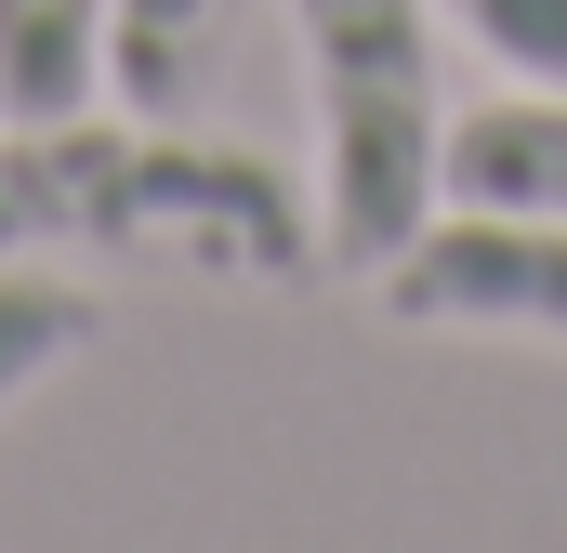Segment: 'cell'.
Listing matches in <instances>:
<instances>
[{
	"label": "cell",
	"instance_id": "1",
	"mask_svg": "<svg viewBox=\"0 0 567 553\" xmlns=\"http://www.w3.org/2000/svg\"><path fill=\"white\" fill-rule=\"evenodd\" d=\"M185 264V276H303L317 198L251 145H198L172 119H0V264Z\"/></svg>",
	"mask_w": 567,
	"mask_h": 553
},
{
	"label": "cell",
	"instance_id": "8",
	"mask_svg": "<svg viewBox=\"0 0 567 553\" xmlns=\"http://www.w3.org/2000/svg\"><path fill=\"white\" fill-rule=\"evenodd\" d=\"M502 80H528V93H567V0H435Z\"/></svg>",
	"mask_w": 567,
	"mask_h": 553
},
{
	"label": "cell",
	"instance_id": "6",
	"mask_svg": "<svg viewBox=\"0 0 567 553\" xmlns=\"http://www.w3.org/2000/svg\"><path fill=\"white\" fill-rule=\"evenodd\" d=\"M225 40H238V0H120L106 13V80H120V106L172 119V106L212 93Z\"/></svg>",
	"mask_w": 567,
	"mask_h": 553
},
{
	"label": "cell",
	"instance_id": "5",
	"mask_svg": "<svg viewBox=\"0 0 567 553\" xmlns=\"http://www.w3.org/2000/svg\"><path fill=\"white\" fill-rule=\"evenodd\" d=\"M120 0H0V119H80L106 93Z\"/></svg>",
	"mask_w": 567,
	"mask_h": 553
},
{
	"label": "cell",
	"instance_id": "2",
	"mask_svg": "<svg viewBox=\"0 0 567 553\" xmlns=\"http://www.w3.org/2000/svg\"><path fill=\"white\" fill-rule=\"evenodd\" d=\"M317 80V264L383 276L449 211L435 0H290Z\"/></svg>",
	"mask_w": 567,
	"mask_h": 553
},
{
	"label": "cell",
	"instance_id": "3",
	"mask_svg": "<svg viewBox=\"0 0 567 553\" xmlns=\"http://www.w3.org/2000/svg\"><path fill=\"white\" fill-rule=\"evenodd\" d=\"M396 330H502V343H567V211H475L449 198L396 264L370 276Z\"/></svg>",
	"mask_w": 567,
	"mask_h": 553
},
{
	"label": "cell",
	"instance_id": "7",
	"mask_svg": "<svg viewBox=\"0 0 567 553\" xmlns=\"http://www.w3.org/2000/svg\"><path fill=\"white\" fill-rule=\"evenodd\" d=\"M93 330H106V303H93L80 276H53V264H0V409H13L27 383H53L66 356H93Z\"/></svg>",
	"mask_w": 567,
	"mask_h": 553
},
{
	"label": "cell",
	"instance_id": "4",
	"mask_svg": "<svg viewBox=\"0 0 567 553\" xmlns=\"http://www.w3.org/2000/svg\"><path fill=\"white\" fill-rule=\"evenodd\" d=\"M449 198L475 211H567V93H502L449 119Z\"/></svg>",
	"mask_w": 567,
	"mask_h": 553
}]
</instances>
